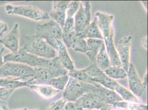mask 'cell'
<instances>
[{
    "mask_svg": "<svg viewBox=\"0 0 148 110\" xmlns=\"http://www.w3.org/2000/svg\"><path fill=\"white\" fill-rule=\"evenodd\" d=\"M91 3L88 1L80 2L78 11L75 15L74 24L76 36H81L82 31L90 24Z\"/></svg>",
    "mask_w": 148,
    "mask_h": 110,
    "instance_id": "9c48e42d",
    "label": "cell"
},
{
    "mask_svg": "<svg viewBox=\"0 0 148 110\" xmlns=\"http://www.w3.org/2000/svg\"><path fill=\"white\" fill-rule=\"evenodd\" d=\"M106 104L112 105L114 103L123 101V99L114 91L101 86L96 91Z\"/></svg>",
    "mask_w": 148,
    "mask_h": 110,
    "instance_id": "2e32d148",
    "label": "cell"
},
{
    "mask_svg": "<svg viewBox=\"0 0 148 110\" xmlns=\"http://www.w3.org/2000/svg\"><path fill=\"white\" fill-rule=\"evenodd\" d=\"M29 88L37 92L40 96L47 100L54 97L60 92L48 85H31Z\"/></svg>",
    "mask_w": 148,
    "mask_h": 110,
    "instance_id": "d6986e66",
    "label": "cell"
},
{
    "mask_svg": "<svg viewBox=\"0 0 148 110\" xmlns=\"http://www.w3.org/2000/svg\"><path fill=\"white\" fill-rule=\"evenodd\" d=\"M130 89L135 96L140 97L146 90V89L143 85L136 71V68L132 63H130L128 71L127 72Z\"/></svg>",
    "mask_w": 148,
    "mask_h": 110,
    "instance_id": "4fadbf2b",
    "label": "cell"
},
{
    "mask_svg": "<svg viewBox=\"0 0 148 110\" xmlns=\"http://www.w3.org/2000/svg\"><path fill=\"white\" fill-rule=\"evenodd\" d=\"M96 64L99 68L102 71H105L108 68L112 66L109 56L107 54L105 43L101 46L99 49V53L96 57Z\"/></svg>",
    "mask_w": 148,
    "mask_h": 110,
    "instance_id": "ffe728a7",
    "label": "cell"
},
{
    "mask_svg": "<svg viewBox=\"0 0 148 110\" xmlns=\"http://www.w3.org/2000/svg\"><path fill=\"white\" fill-rule=\"evenodd\" d=\"M0 107L1 108H3V109H7L8 106L7 105V102L0 101Z\"/></svg>",
    "mask_w": 148,
    "mask_h": 110,
    "instance_id": "74e56055",
    "label": "cell"
},
{
    "mask_svg": "<svg viewBox=\"0 0 148 110\" xmlns=\"http://www.w3.org/2000/svg\"><path fill=\"white\" fill-rule=\"evenodd\" d=\"M5 8L8 14L17 15L36 21L46 20L50 18L49 15L48 13L44 12L38 8L32 6L7 4Z\"/></svg>",
    "mask_w": 148,
    "mask_h": 110,
    "instance_id": "ba28073f",
    "label": "cell"
},
{
    "mask_svg": "<svg viewBox=\"0 0 148 110\" xmlns=\"http://www.w3.org/2000/svg\"><path fill=\"white\" fill-rule=\"evenodd\" d=\"M70 1H54L53 10L50 13L49 17L62 29L66 19V10Z\"/></svg>",
    "mask_w": 148,
    "mask_h": 110,
    "instance_id": "5bb4252c",
    "label": "cell"
},
{
    "mask_svg": "<svg viewBox=\"0 0 148 110\" xmlns=\"http://www.w3.org/2000/svg\"><path fill=\"white\" fill-rule=\"evenodd\" d=\"M113 107V106L112 105H110L109 106H108V107H105V108H102V109H99V110H111V108Z\"/></svg>",
    "mask_w": 148,
    "mask_h": 110,
    "instance_id": "f35d334b",
    "label": "cell"
},
{
    "mask_svg": "<svg viewBox=\"0 0 148 110\" xmlns=\"http://www.w3.org/2000/svg\"><path fill=\"white\" fill-rule=\"evenodd\" d=\"M114 92H116L123 100L128 102L140 103L139 100L132 92L118 83L114 87Z\"/></svg>",
    "mask_w": 148,
    "mask_h": 110,
    "instance_id": "7402d4cb",
    "label": "cell"
},
{
    "mask_svg": "<svg viewBox=\"0 0 148 110\" xmlns=\"http://www.w3.org/2000/svg\"><path fill=\"white\" fill-rule=\"evenodd\" d=\"M76 101L84 110H99L111 105L106 104L96 92L86 93Z\"/></svg>",
    "mask_w": 148,
    "mask_h": 110,
    "instance_id": "30bf717a",
    "label": "cell"
},
{
    "mask_svg": "<svg viewBox=\"0 0 148 110\" xmlns=\"http://www.w3.org/2000/svg\"><path fill=\"white\" fill-rule=\"evenodd\" d=\"M101 86L99 84L93 85L84 83L69 77L64 89L63 98L67 101H75L86 93L96 92Z\"/></svg>",
    "mask_w": 148,
    "mask_h": 110,
    "instance_id": "8992f818",
    "label": "cell"
},
{
    "mask_svg": "<svg viewBox=\"0 0 148 110\" xmlns=\"http://www.w3.org/2000/svg\"></svg>",
    "mask_w": 148,
    "mask_h": 110,
    "instance_id": "ab89813d",
    "label": "cell"
},
{
    "mask_svg": "<svg viewBox=\"0 0 148 110\" xmlns=\"http://www.w3.org/2000/svg\"><path fill=\"white\" fill-rule=\"evenodd\" d=\"M142 83H143V86H144V88L147 89V86H148V73H147V72H146V73L145 74V75H144Z\"/></svg>",
    "mask_w": 148,
    "mask_h": 110,
    "instance_id": "d590c367",
    "label": "cell"
},
{
    "mask_svg": "<svg viewBox=\"0 0 148 110\" xmlns=\"http://www.w3.org/2000/svg\"><path fill=\"white\" fill-rule=\"evenodd\" d=\"M81 37L85 39H97L103 40L102 35L99 31L97 24V19L96 17H95L92 22L82 31Z\"/></svg>",
    "mask_w": 148,
    "mask_h": 110,
    "instance_id": "ac0fdd59",
    "label": "cell"
},
{
    "mask_svg": "<svg viewBox=\"0 0 148 110\" xmlns=\"http://www.w3.org/2000/svg\"><path fill=\"white\" fill-rule=\"evenodd\" d=\"M33 68L19 63L6 62L0 67V79L13 78L27 81L33 77Z\"/></svg>",
    "mask_w": 148,
    "mask_h": 110,
    "instance_id": "52a82bcc",
    "label": "cell"
},
{
    "mask_svg": "<svg viewBox=\"0 0 148 110\" xmlns=\"http://www.w3.org/2000/svg\"><path fill=\"white\" fill-rule=\"evenodd\" d=\"M3 62H15L27 65L32 68L48 67L53 63V58L46 59L32 55L19 49L17 53H10L3 57Z\"/></svg>",
    "mask_w": 148,
    "mask_h": 110,
    "instance_id": "277c9868",
    "label": "cell"
},
{
    "mask_svg": "<svg viewBox=\"0 0 148 110\" xmlns=\"http://www.w3.org/2000/svg\"><path fill=\"white\" fill-rule=\"evenodd\" d=\"M57 56L62 62L63 66L68 71H73L75 69L74 63L70 57L68 51L66 50V46L62 43L60 41L58 43V48L56 50Z\"/></svg>",
    "mask_w": 148,
    "mask_h": 110,
    "instance_id": "9a60e30c",
    "label": "cell"
},
{
    "mask_svg": "<svg viewBox=\"0 0 148 110\" xmlns=\"http://www.w3.org/2000/svg\"><path fill=\"white\" fill-rule=\"evenodd\" d=\"M29 86L27 81H23L19 79H0V87H5L16 90L22 87H29Z\"/></svg>",
    "mask_w": 148,
    "mask_h": 110,
    "instance_id": "44dd1931",
    "label": "cell"
},
{
    "mask_svg": "<svg viewBox=\"0 0 148 110\" xmlns=\"http://www.w3.org/2000/svg\"><path fill=\"white\" fill-rule=\"evenodd\" d=\"M19 25L17 23L14 24L11 31L0 39V43L11 51V53L15 54L19 50Z\"/></svg>",
    "mask_w": 148,
    "mask_h": 110,
    "instance_id": "7c38bea8",
    "label": "cell"
},
{
    "mask_svg": "<svg viewBox=\"0 0 148 110\" xmlns=\"http://www.w3.org/2000/svg\"><path fill=\"white\" fill-rule=\"evenodd\" d=\"M80 1H70L66 10V18H73L80 6Z\"/></svg>",
    "mask_w": 148,
    "mask_h": 110,
    "instance_id": "83f0119b",
    "label": "cell"
},
{
    "mask_svg": "<svg viewBox=\"0 0 148 110\" xmlns=\"http://www.w3.org/2000/svg\"><path fill=\"white\" fill-rule=\"evenodd\" d=\"M5 51V48H2L1 50H0V67L4 64L3 62V53Z\"/></svg>",
    "mask_w": 148,
    "mask_h": 110,
    "instance_id": "8d00e7d4",
    "label": "cell"
},
{
    "mask_svg": "<svg viewBox=\"0 0 148 110\" xmlns=\"http://www.w3.org/2000/svg\"><path fill=\"white\" fill-rule=\"evenodd\" d=\"M36 28L35 35L45 40L56 51L58 42L62 41V29L59 25L51 20L37 24Z\"/></svg>",
    "mask_w": 148,
    "mask_h": 110,
    "instance_id": "5b68a950",
    "label": "cell"
},
{
    "mask_svg": "<svg viewBox=\"0 0 148 110\" xmlns=\"http://www.w3.org/2000/svg\"><path fill=\"white\" fill-rule=\"evenodd\" d=\"M32 55L46 59H52L57 56V52L43 39L34 35H25L22 39L21 48Z\"/></svg>",
    "mask_w": 148,
    "mask_h": 110,
    "instance_id": "3957f363",
    "label": "cell"
},
{
    "mask_svg": "<svg viewBox=\"0 0 148 110\" xmlns=\"http://www.w3.org/2000/svg\"><path fill=\"white\" fill-rule=\"evenodd\" d=\"M71 48L76 52L86 54L87 51L86 41L82 37L76 35Z\"/></svg>",
    "mask_w": 148,
    "mask_h": 110,
    "instance_id": "4316f807",
    "label": "cell"
},
{
    "mask_svg": "<svg viewBox=\"0 0 148 110\" xmlns=\"http://www.w3.org/2000/svg\"><path fill=\"white\" fill-rule=\"evenodd\" d=\"M83 70L96 83H97L98 79L104 73V72L99 68L96 63H91L88 67Z\"/></svg>",
    "mask_w": 148,
    "mask_h": 110,
    "instance_id": "484cf974",
    "label": "cell"
},
{
    "mask_svg": "<svg viewBox=\"0 0 148 110\" xmlns=\"http://www.w3.org/2000/svg\"><path fill=\"white\" fill-rule=\"evenodd\" d=\"M104 73L112 79H123L127 77V72L123 68L113 66L106 69Z\"/></svg>",
    "mask_w": 148,
    "mask_h": 110,
    "instance_id": "603a6c76",
    "label": "cell"
},
{
    "mask_svg": "<svg viewBox=\"0 0 148 110\" xmlns=\"http://www.w3.org/2000/svg\"><path fill=\"white\" fill-rule=\"evenodd\" d=\"M132 110H148V106L147 105L136 103L135 107Z\"/></svg>",
    "mask_w": 148,
    "mask_h": 110,
    "instance_id": "836d02e7",
    "label": "cell"
},
{
    "mask_svg": "<svg viewBox=\"0 0 148 110\" xmlns=\"http://www.w3.org/2000/svg\"><path fill=\"white\" fill-rule=\"evenodd\" d=\"M142 45L143 47L145 49L147 50L148 48V37H144L142 40Z\"/></svg>",
    "mask_w": 148,
    "mask_h": 110,
    "instance_id": "e575fe53",
    "label": "cell"
},
{
    "mask_svg": "<svg viewBox=\"0 0 148 110\" xmlns=\"http://www.w3.org/2000/svg\"><path fill=\"white\" fill-rule=\"evenodd\" d=\"M95 17L97 19L99 31L103 37L105 47L112 66L122 67L114 43V29L113 21L114 16L106 13L97 12Z\"/></svg>",
    "mask_w": 148,
    "mask_h": 110,
    "instance_id": "6da1fadb",
    "label": "cell"
},
{
    "mask_svg": "<svg viewBox=\"0 0 148 110\" xmlns=\"http://www.w3.org/2000/svg\"><path fill=\"white\" fill-rule=\"evenodd\" d=\"M32 78L27 80L29 86L46 85L51 79L68 74V70L63 66L62 62L56 56L53 58V64L48 67H36Z\"/></svg>",
    "mask_w": 148,
    "mask_h": 110,
    "instance_id": "7a4b0ae2",
    "label": "cell"
},
{
    "mask_svg": "<svg viewBox=\"0 0 148 110\" xmlns=\"http://www.w3.org/2000/svg\"><path fill=\"white\" fill-rule=\"evenodd\" d=\"M66 103L67 101L64 98H62L59 100L52 103L47 110H62Z\"/></svg>",
    "mask_w": 148,
    "mask_h": 110,
    "instance_id": "4dcf8cb0",
    "label": "cell"
},
{
    "mask_svg": "<svg viewBox=\"0 0 148 110\" xmlns=\"http://www.w3.org/2000/svg\"><path fill=\"white\" fill-rule=\"evenodd\" d=\"M76 37L75 31H62V41L68 48H70Z\"/></svg>",
    "mask_w": 148,
    "mask_h": 110,
    "instance_id": "f1b7e54d",
    "label": "cell"
},
{
    "mask_svg": "<svg viewBox=\"0 0 148 110\" xmlns=\"http://www.w3.org/2000/svg\"><path fill=\"white\" fill-rule=\"evenodd\" d=\"M15 90L5 87H0V101L7 102Z\"/></svg>",
    "mask_w": 148,
    "mask_h": 110,
    "instance_id": "f546056e",
    "label": "cell"
},
{
    "mask_svg": "<svg viewBox=\"0 0 148 110\" xmlns=\"http://www.w3.org/2000/svg\"><path fill=\"white\" fill-rule=\"evenodd\" d=\"M87 51L86 53L91 63H96V57L99 49L104 43L103 40L97 39H87L86 40Z\"/></svg>",
    "mask_w": 148,
    "mask_h": 110,
    "instance_id": "e0dca14e",
    "label": "cell"
},
{
    "mask_svg": "<svg viewBox=\"0 0 148 110\" xmlns=\"http://www.w3.org/2000/svg\"><path fill=\"white\" fill-rule=\"evenodd\" d=\"M8 29V25L5 22L0 21V37H2Z\"/></svg>",
    "mask_w": 148,
    "mask_h": 110,
    "instance_id": "d6a6232c",
    "label": "cell"
},
{
    "mask_svg": "<svg viewBox=\"0 0 148 110\" xmlns=\"http://www.w3.org/2000/svg\"><path fill=\"white\" fill-rule=\"evenodd\" d=\"M69 76L68 74L50 79L46 85L51 86L59 91L64 90L68 83Z\"/></svg>",
    "mask_w": 148,
    "mask_h": 110,
    "instance_id": "d4e9b609",
    "label": "cell"
},
{
    "mask_svg": "<svg viewBox=\"0 0 148 110\" xmlns=\"http://www.w3.org/2000/svg\"><path fill=\"white\" fill-rule=\"evenodd\" d=\"M132 37L125 36L122 38L118 43V55L122 66L127 72L130 65V53Z\"/></svg>",
    "mask_w": 148,
    "mask_h": 110,
    "instance_id": "8fae6325",
    "label": "cell"
},
{
    "mask_svg": "<svg viewBox=\"0 0 148 110\" xmlns=\"http://www.w3.org/2000/svg\"><path fill=\"white\" fill-rule=\"evenodd\" d=\"M68 75L71 78H73L75 79L81 81L91 84L93 85H97L99 83H96L84 71L82 70H76L75 69L68 72Z\"/></svg>",
    "mask_w": 148,
    "mask_h": 110,
    "instance_id": "cb8c5ba5",
    "label": "cell"
},
{
    "mask_svg": "<svg viewBox=\"0 0 148 110\" xmlns=\"http://www.w3.org/2000/svg\"><path fill=\"white\" fill-rule=\"evenodd\" d=\"M62 110H84L81 107L79 104L75 101H68L65 105Z\"/></svg>",
    "mask_w": 148,
    "mask_h": 110,
    "instance_id": "1f68e13d",
    "label": "cell"
}]
</instances>
